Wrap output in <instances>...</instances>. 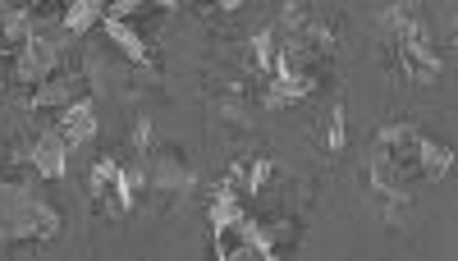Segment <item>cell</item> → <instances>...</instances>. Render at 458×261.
I'll return each mask as SVG.
<instances>
[{"mask_svg":"<svg viewBox=\"0 0 458 261\" xmlns=\"http://www.w3.org/2000/svg\"><path fill=\"white\" fill-rule=\"evenodd\" d=\"M449 165H454V156H449V147H445V142H436V138H417V174H422V179H445Z\"/></svg>","mask_w":458,"mask_h":261,"instance_id":"cell-8","label":"cell"},{"mask_svg":"<svg viewBox=\"0 0 458 261\" xmlns=\"http://www.w3.org/2000/svg\"><path fill=\"white\" fill-rule=\"evenodd\" d=\"M0 97H5V83H0Z\"/></svg>","mask_w":458,"mask_h":261,"instance_id":"cell-16","label":"cell"},{"mask_svg":"<svg viewBox=\"0 0 458 261\" xmlns=\"http://www.w3.org/2000/svg\"><path fill=\"white\" fill-rule=\"evenodd\" d=\"M344 138H349V115H344V105H335L326 120V147L330 152H344Z\"/></svg>","mask_w":458,"mask_h":261,"instance_id":"cell-11","label":"cell"},{"mask_svg":"<svg viewBox=\"0 0 458 261\" xmlns=\"http://www.w3.org/2000/svg\"><path fill=\"white\" fill-rule=\"evenodd\" d=\"M211 5H220V10H239L243 0H211Z\"/></svg>","mask_w":458,"mask_h":261,"instance_id":"cell-13","label":"cell"},{"mask_svg":"<svg viewBox=\"0 0 458 261\" xmlns=\"http://www.w3.org/2000/svg\"><path fill=\"white\" fill-rule=\"evenodd\" d=\"M101 28H106V42L120 51V55H129L133 64H151V51H147V42L138 37V28L129 23V19H101Z\"/></svg>","mask_w":458,"mask_h":261,"instance_id":"cell-7","label":"cell"},{"mask_svg":"<svg viewBox=\"0 0 458 261\" xmlns=\"http://www.w3.org/2000/svg\"><path fill=\"white\" fill-rule=\"evenodd\" d=\"M19 5H47V0H19Z\"/></svg>","mask_w":458,"mask_h":261,"instance_id":"cell-14","label":"cell"},{"mask_svg":"<svg viewBox=\"0 0 458 261\" xmlns=\"http://www.w3.org/2000/svg\"><path fill=\"white\" fill-rule=\"evenodd\" d=\"M271 179H276V165L266 161V156H252V161H243V183H248V193L266 189Z\"/></svg>","mask_w":458,"mask_h":261,"instance_id":"cell-10","label":"cell"},{"mask_svg":"<svg viewBox=\"0 0 458 261\" xmlns=\"http://www.w3.org/2000/svg\"><path fill=\"white\" fill-rule=\"evenodd\" d=\"M248 211H243V202H239V193H229V189H220L216 198H211V230H225V225H239Z\"/></svg>","mask_w":458,"mask_h":261,"instance_id":"cell-9","label":"cell"},{"mask_svg":"<svg viewBox=\"0 0 458 261\" xmlns=\"http://www.w3.org/2000/svg\"><path fill=\"white\" fill-rule=\"evenodd\" d=\"M394 46H399V64H403V73H408L412 83H436V79H440L445 60H440V51H436V42H431L427 23H417L403 42H394Z\"/></svg>","mask_w":458,"mask_h":261,"instance_id":"cell-2","label":"cell"},{"mask_svg":"<svg viewBox=\"0 0 458 261\" xmlns=\"http://www.w3.org/2000/svg\"><path fill=\"white\" fill-rule=\"evenodd\" d=\"M28 165L37 170V179H64V170H69V142L55 133V124H47L42 133L32 138V161Z\"/></svg>","mask_w":458,"mask_h":261,"instance_id":"cell-6","label":"cell"},{"mask_svg":"<svg viewBox=\"0 0 458 261\" xmlns=\"http://www.w3.org/2000/svg\"><path fill=\"white\" fill-rule=\"evenodd\" d=\"M79 97H88V79H83V69H69V73H51V79H42L32 92H28V110H64L73 105Z\"/></svg>","mask_w":458,"mask_h":261,"instance_id":"cell-3","label":"cell"},{"mask_svg":"<svg viewBox=\"0 0 458 261\" xmlns=\"http://www.w3.org/2000/svg\"><path fill=\"white\" fill-rule=\"evenodd\" d=\"M151 142H157V133H151V120L142 115V120H138V129H133V152H138V156H147V152H151Z\"/></svg>","mask_w":458,"mask_h":261,"instance_id":"cell-12","label":"cell"},{"mask_svg":"<svg viewBox=\"0 0 458 261\" xmlns=\"http://www.w3.org/2000/svg\"><path fill=\"white\" fill-rule=\"evenodd\" d=\"M55 133L69 142V152H79L83 142H92L97 138V105H92V97H79L73 105H64V110H55Z\"/></svg>","mask_w":458,"mask_h":261,"instance_id":"cell-5","label":"cell"},{"mask_svg":"<svg viewBox=\"0 0 458 261\" xmlns=\"http://www.w3.org/2000/svg\"><path fill=\"white\" fill-rule=\"evenodd\" d=\"M147 189H157V193H183V189H193V170L183 165V156L174 152V147H161V152L147 156Z\"/></svg>","mask_w":458,"mask_h":261,"instance_id":"cell-4","label":"cell"},{"mask_svg":"<svg viewBox=\"0 0 458 261\" xmlns=\"http://www.w3.org/2000/svg\"><path fill=\"white\" fill-rule=\"evenodd\" d=\"M64 42L69 37L60 32V28H37L28 42L14 51V64H10V79L19 83V88H37L42 79H51V73L60 69V60H64Z\"/></svg>","mask_w":458,"mask_h":261,"instance_id":"cell-1","label":"cell"},{"mask_svg":"<svg viewBox=\"0 0 458 261\" xmlns=\"http://www.w3.org/2000/svg\"><path fill=\"white\" fill-rule=\"evenodd\" d=\"M47 5H69V0H47Z\"/></svg>","mask_w":458,"mask_h":261,"instance_id":"cell-15","label":"cell"}]
</instances>
